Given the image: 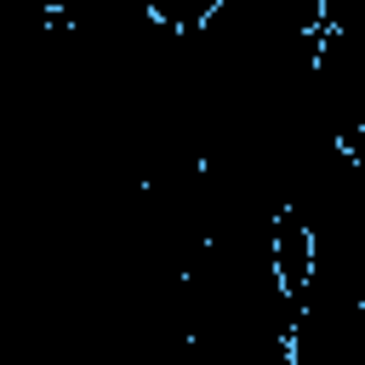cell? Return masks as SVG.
I'll return each instance as SVG.
<instances>
[{"mask_svg":"<svg viewBox=\"0 0 365 365\" xmlns=\"http://www.w3.org/2000/svg\"><path fill=\"white\" fill-rule=\"evenodd\" d=\"M217 6H222V0H148V11H154L160 23H171V29H200Z\"/></svg>","mask_w":365,"mask_h":365,"instance_id":"obj_1","label":"cell"}]
</instances>
